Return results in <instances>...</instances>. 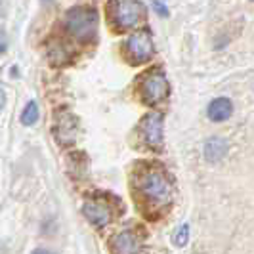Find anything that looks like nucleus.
I'll return each instance as SVG.
<instances>
[{"mask_svg":"<svg viewBox=\"0 0 254 254\" xmlns=\"http://www.w3.org/2000/svg\"><path fill=\"white\" fill-rule=\"evenodd\" d=\"M231 113H233V105H231V102H229L228 98H216V100H212L210 105H208V109H206L208 119L214 121V123L228 121L229 117H231Z\"/></svg>","mask_w":254,"mask_h":254,"instance_id":"10","label":"nucleus"},{"mask_svg":"<svg viewBox=\"0 0 254 254\" xmlns=\"http://www.w3.org/2000/svg\"><path fill=\"white\" fill-rule=\"evenodd\" d=\"M188 239H190V224H184L182 228L178 229V233L174 235V245H178V247H184L186 243H188Z\"/></svg>","mask_w":254,"mask_h":254,"instance_id":"14","label":"nucleus"},{"mask_svg":"<svg viewBox=\"0 0 254 254\" xmlns=\"http://www.w3.org/2000/svg\"><path fill=\"white\" fill-rule=\"evenodd\" d=\"M48 58H50V62L54 65H65L69 60H71V56H69V48H65L62 42H52L50 46H48Z\"/></svg>","mask_w":254,"mask_h":254,"instance_id":"12","label":"nucleus"},{"mask_svg":"<svg viewBox=\"0 0 254 254\" xmlns=\"http://www.w3.org/2000/svg\"><path fill=\"white\" fill-rule=\"evenodd\" d=\"M153 8L155 12L159 13L161 17H168V8L165 6V2H159V0H153Z\"/></svg>","mask_w":254,"mask_h":254,"instance_id":"15","label":"nucleus"},{"mask_svg":"<svg viewBox=\"0 0 254 254\" xmlns=\"http://www.w3.org/2000/svg\"><path fill=\"white\" fill-rule=\"evenodd\" d=\"M37 121H38V105L35 102H29L25 105V109H23V113H21V123L27 125V127H31Z\"/></svg>","mask_w":254,"mask_h":254,"instance_id":"13","label":"nucleus"},{"mask_svg":"<svg viewBox=\"0 0 254 254\" xmlns=\"http://www.w3.org/2000/svg\"><path fill=\"white\" fill-rule=\"evenodd\" d=\"M138 188H140L141 195L157 206L168 204L174 195V188H172L170 180L166 178V174L159 168L143 170L138 178Z\"/></svg>","mask_w":254,"mask_h":254,"instance_id":"1","label":"nucleus"},{"mask_svg":"<svg viewBox=\"0 0 254 254\" xmlns=\"http://www.w3.org/2000/svg\"><path fill=\"white\" fill-rule=\"evenodd\" d=\"M2 15H4V2L0 0V17H2Z\"/></svg>","mask_w":254,"mask_h":254,"instance_id":"19","label":"nucleus"},{"mask_svg":"<svg viewBox=\"0 0 254 254\" xmlns=\"http://www.w3.org/2000/svg\"><path fill=\"white\" fill-rule=\"evenodd\" d=\"M140 237L134 231H121L113 241L115 254H138L140 253Z\"/></svg>","mask_w":254,"mask_h":254,"instance_id":"9","label":"nucleus"},{"mask_svg":"<svg viewBox=\"0 0 254 254\" xmlns=\"http://www.w3.org/2000/svg\"><path fill=\"white\" fill-rule=\"evenodd\" d=\"M4 102H6V98H4V92L0 90V109H2V105H4Z\"/></svg>","mask_w":254,"mask_h":254,"instance_id":"18","label":"nucleus"},{"mask_svg":"<svg viewBox=\"0 0 254 254\" xmlns=\"http://www.w3.org/2000/svg\"><path fill=\"white\" fill-rule=\"evenodd\" d=\"M163 130H165V119L161 113H149L141 121V136L151 147L163 145Z\"/></svg>","mask_w":254,"mask_h":254,"instance_id":"6","label":"nucleus"},{"mask_svg":"<svg viewBox=\"0 0 254 254\" xmlns=\"http://www.w3.org/2000/svg\"><path fill=\"white\" fill-rule=\"evenodd\" d=\"M8 48V37H6V33L4 31H0V54Z\"/></svg>","mask_w":254,"mask_h":254,"instance_id":"16","label":"nucleus"},{"mask_svg":"<svg viewBox=\"0 0 254 254\" xmlns=\"http://www.w3.org/2000/svg\"><path fill=\"white\" fill-rule=\"evenodd\" d=\"M65 29L82 42H88L98 33V12L94 8L76 6L65 15Z\"/></svg>","mask_w":254,"mask_h":254,"instance_id":"2","label":"nucleus"},{"mask_svg":"<svg viewBox=\"0 0 254 254\" xmlns=\"http://www.w3.org/2000/svg\"><path fill=\"white\" fill-rule=\"evenodd\" d=\"M145 6L141 4L140 0H117L113 2V21L117 23V27L121 29H130L136 27L140 21L145 19Z\"/></svg>","mask_w":254,"mask_h":254,"instance_id":"3","label":"nucleus"},{"mask_svg":"<svg viewBox=\"0 0 254 254\" xmlns=\"http://www.w3.org/2000/svg\"><path fill=\"white\" fill-rule=\"evenodd\" d=\"M82 214L86 216L90 224L102 228V226H107L113 218V212H111V206L105 203V201H100V199H88L84 206H82Z\"/></svg>","mask_w":254,"mask_h":254,"instance_id":"7","label":"nucleus"},{"mask_svg":"<svg viewBox=\"0 0 254 254\" xmlns=\"http://www.w3.org/2000/svg\"><path fill=\"white\" fill-rule=\"evenodd\" d=\"M204 159L208 163H218L228 155V141L224 138H210L204 143Z\"/></svg>","mask_w":254,"mask_h":254,"instance_id":"11","label":"nucleus"},{"mask_svg":"<svg viewBox=\"0 0 254 254\" xmlns=\"http://www.w3.org/2000/svg\"><path fill=\"white\" fill-rule=\"evenodd\" d=\"M76 130L78 123L71 113H60L58 115V123H56V136L58 140L64 143H71L76 138Z\"/></svg>","mask_w":254,"mask_h":254,"instance_id":"8","label":"nucleus"},{"mask_svg":"<svg viewBox=\"0 0 254 254\" xmlns=\"http://www.w3.org/2000/svg\"><path fill=\"white\" fill-rule=\"evenodd\" d=\"M127 52L134 64L147 62L153 56V52H155L151 35L147 31H138V33L130 35V38L127 40Z\"/></svg>","mask_w":254,"mask_h":254,"instance_id":"4","label":"nucleus"},{"mask_svg":"<svg viewBox=\"0 0 254 254\" xmlns=\"http://www.w3.org/2000/svg\"><path fill=\"white\" fill-rule=\"evenodd\" d=\"M31 254H54V253H50V251H44V249H37L35 253H31Z\"/></svg>","mask_w":254,"mask_h":254,"instance_id":"17","label":"nucleus"},{"mask_svg":"<svg viewBox=\"0 0 254 254\" xmlns=\"http://www.w3.org/2000/svg\"><path fill=\"white\" fill-rule=\"evenodd\" d=\"M168 80L161 71H151L141 82V94L147 103H159L168 96Z\"/></svg>","mask_w":254,"mask_h":254,"instance_id":"5","label":"nucleus"}]
</instances>
